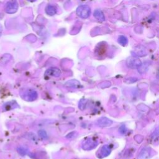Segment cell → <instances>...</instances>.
<instances>
[{
	"mask_svg": "<svg viewBox=\"0 0 159 159\" xmlns=\"http://www.w3.org/2000/svg\"><path fill=\"white\" fill-rule=\"evenodd\" d=\"M77 15L82 19H87L91 14V9L87 5H81L77 9Z\"/></svg>",
	"mask_w": 159,
	"mask_h": 159,
	"instance_id": "6da1fadb",
	"label": "cell"
},
{
	"mask_svg": "<svg viewBox=\"0 0 159 159\" xmlns=\"http://www.w3.org/2000/svg\"><path fill=\"white\" fill-rule=\"evenodd\" d=\"M18 9V3L16 0H11L6 3L5 10L6 13L8 14H14L17 12Z\"/></svg>",
	"mask_w": 159,
	"mask_h": 159,
	"instance_id": "7a4b0ae2",
	"label": "cell"
},
{
	"mask_svg": "<svg viewBox=\"0 0 159 159\" xmlns=\"http://www.w3.org/2000/svg\"><path fill=\"white\" fill-rule=\"evenodd\" d=\"M142 65V62L139 59L134 57H130L127 60V65L129 68L137 69Z\"/></svg>",
	"mask_w": 159,
	"mask_h": 159,
	"instance_id": "3957f363",
	"label": "cell"
},
{
	"mask_svg": "<svg viewBox=\"0 0 159 159\" xmlns=\"http://www.w3.org/2000/svg\"><path fill=\"white\" fill-rule=\"evenodd\" d=\"M61 75V70L56 67H52L45 72V75L53 77H59Z\"/></svg>",
	"mask_w": 159,
	"mask_h": 159,
	"instance_id": "277c9868",
	"label": "cell"
},
{
	"mask_svg": "<svg viewBox=\"0 0 159 159\" xmlns=\"http://www.w3.org/2000/svg\"><path fill=\"white\" fill-rule=\"evenodd\" d=\"M132 53L137 57H143L146 55L147 54L146 47H144L142 45H138V46L135 47Z\"/></svg>",
	"mask_w": 159,
	"mask_h": 159,
	"instance_id": "5b68a950",
	"label": "cell"
},
{
	"mask_svg": "<svg viewBox=\"0 0 159 159\" xmlns=\"http://www.w3.org/2000/svg\"><path fill=\"white\" fill-rule=\"evenodd\" d=\"M97 123L98 126L102 127V128H105V127H109L111 126L112 121L108 118L102 117L98 120Z\"/></svg>",
	"mask_w": 159,
	"mask_h": 159,
	"instance_id": "8992f818",
	"label": "cell"
},
{
	"mask_svg": "<svg viewBox=\"0 0 159 159\" xmlns=\"http://www.w3.org/2000/svg\"><path fill=\"white\" fill-rule=\"evenodd\" d=\"M37 97V93L36 91L33 90H28L25 93V95L23 96L26 100L27 101H33L35 100Z\"/></svg>",
	"mask_w": 159,
	"mask_h": 159,
	"instance_id": "52a82bcc",
	"label": "cell"
},
{
	"mask_svg": "<svg viewBox=\"0 0 159 159\" xmlns=\"http://www.w3.org/2000/svg\"><path fill=\"white\" fill-rule=\"evenodd\" d=\"M97 145L98 142L96 141L91 140V139H89L88 140L85 141V142L83 146V148L84 150H90L96 147Z\"/></svg>",
	"mask_w": 159,
	"mask_h": 159,
	"instance_id": "ba28073f",
	"label": "cell"
},
{
	"mask_svg": "<svg viewBox=\"0 0 159 159\" xmlns=\"http://www.w3.org/2000/svg\"><path fill=\"white\" fill-rule=\"evenodd\" d=\"M150 156V152L149 148L143 149L139 154L138 159H148Z\"/></svg>",
	"mask_w": 159,
	"mask_h": 159,
	"instance_id": "9c48e42d",
	"label": "cell"
},
{
	"mask_svg": "<svg viewBox=\"0 0 159 159\" xmlns=\"http://www.w3.org/2000/svg\"><path fill=\"white\" fill-rule=\"evenodd\" d=\"M94 17L100 22H104L105 21V17L103 13L101 10L96 9L94 12Z\"/></svg>",
	"mask_w": 159,
	"mask_h": 159,
	"instance_id": "30bf717a",
	"label": "cell"
},
{
	"mask_svg": "<svg viewBox=\"0 0 159 159\" xmlns=\"http://www.w3.org/2000/svg\"><path fill=\"white\" fill-rule=\"evenodd\" d=\"M57 12V9L54 6L48 5L45 8V13L49 16H54L56 15Z\"/></svg>",
	"mask_w": 159,
	"mask_h": 159,
	"instance_id": "8fae6325",
	"label": "cell"
},
{
	"mask_svg": "<svg viewBox=\"0 0 159 159\" xmlns=\"http://www.w3.org/2000/svg\"><path fill=\"white\" fill-rule=\"evenodd\" d=\"M111 152V150L109 149V147L107 146H103L102 147V149L100 150V154L103 157H107L108 155H109Z\"/></svg>",
	"mask_w": 159,
	"mask_h": 159,
	"instance_id": "7c38bea8",
	"label": "cell"
},
{
	"mask_svg": "<svg viewBox=\"0 0 159 159\" xmlns=\"http://www.w3.org/2000/svg\"><path fill=\"white\" fill-rule=\"evenodd\" d=\"M118 42L122 46H125L128 43V40L124 36H119L118 37Z\"/></svg>",
	"mask_w": 159,
	"mask_h": 159,
	"instance_id": "4fadbf2b",
	"label": "cell"
},
{
	"mask_svg": "<svg viewBox=\"0 0 159 159\" xmlns=\"http://www.w3.org/2000/svg\"><path fill=\"white\" fill-rule=\"evenodd\" d=\"M39 136L41 137V138L43 139H47L48 137L46 132L43 130H41L39 131Z\"/></svg>",
	"mask_w": 159,
	"mask_h": 159,
	"instance_id": "5bb4252c",
	"label": "cell"
},
{
	"mask_svg": "<svg viewBox=\"0 0 159 159\" xmlns=\"http://www.w3.org/2000/svg\"><path fill=\"white\" fill-rule=\"evenodd\" d=\"M17 150H18L19 153L21 154V155H24L27 154V150L25 148H24V147H19L18 149H17Z\"/></svg>",
	"mask_w": 159,
	"mask_h": 159,
	"instance_id": "9a60e30c",
	"label": "cell"
},
{
	"mask_svg": "<svg viewBox=\"0 0 159 159\" xmlns=\"http://www.w3.org/2000/svg\"><path fill=\"white\" fill-rule=\"evenodd\" d=\"M122 127V128L123 129L122 130V129H120V132H121V133H122V134H124V133H126V131H127V129H126V126H121Z\"/></svg>",
	"mask_w": 159,
	"mask_h": 159,
	"instance_id": "2e32d148",
	"label": "cell"
},
{
	"mask_svg": "<svg viewBox=\"0 0 159 159\" xmlns=\"http://www.w3.org/2000/svg\"><path fill=\"white\" fill-rule=\"evenodd\" d=\"M2 33H3V27L1 26V24H0V37L1 36Z\"/></svg>",
	"mask_w": 159,
	"mask_h": 159,
	"instance_id": "e0dca14e",
	"label": "cell"
},
{
	"mask_svg": "<svg viewBox=\"0 0 159 159\" xmlns=\"http://www.w3.org/2000/svg\"><path fill=\"white\" fill-rule=\"evenodd\" d=\"M27 1H29L30 2H34L35 1H36V0H27Z\"/></svg>",
	"mask_w": 159,
	"mask_h": 159,
	"instance_id": "ac0fdd59",
	"label": "cell"
}]
</instances>
